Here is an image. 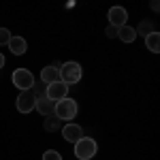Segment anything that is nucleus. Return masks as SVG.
Masks as SVG:
<instances>
[{"label": "nucleus", "mask_w": 160, "mask_h": 160, "mask_svg": "<svg viewBox=\"0 0 160 160\" xmlns=\"http://www.w3.org/2000/svg\"><path fill=\"white\" fill-rule=\"evenodd\" d=\"M83 77V71H81V64L79 62H64L60 66V81L66 83V86H73V83H79Z\"/></svg>", "instance_id": "obj_1"}, {"label": "nucleus", "mask_w": 160, "mask_h": 160, "mask_svg": "<svg viewBox=\"0 0 160 160\" xmlns=\"http://www.w3.org/2000/svg\"><path fill=\"white\" fill-rule=\"evenodd\" d=\"M77 111H79V105H77V100L73 98H62L60 102H56V111H53V115L60 120V122H68V120H73L75 115H77Z\"/></svg>", "instance_id": "obj_2"}, {"label": "nucleus", "mask_w": 160, "mask_h": 160, "mask_svg": "<svg viewBox=\"0 0 160 160\" xmlns=\"http://www.w3.org/2000/svg\"><path fill=\"white\" fill-rule=\"evenodd\" d=\"M96 152H98V145H96V141L94 139H90V137H81L77 143H75V156L79 160H90L96 156Z\"/></svg>", "instance_id": "obj_3"}, {"label": "nucleus", "mask_w": 160, "mask_h": 160, "mask_svg": "<svg viewBox=\"0 0 160 160\" xmlns=\"http://www.w3.org/2000/svg\"><path fill=\"white\" fill-rule=\"evenodd\" d=\"M11 79H13V86L19 88L22 92L24 90H32V86H34V75L30 73L28 68H15Z\"/></svg>", "instance_id": "obj_4"}, {"label": "nucleus", "mask_w": 160, "mask_h": 160, "mask_svg": "<svg viewBox=\"0 0 160 160\" xmlns=\"http://www.w3.org/2000/svg\"><path fill=\"white\" fill-rule=\"evenodd\" d=\"M34 107H37V96H34V92H32V90L19 92V96H17V111H19V113H30Z\"/></svg>", "instance_id": "obj_5"}, {"label": "nucleus", "mask_w": 160, "mask_h": 160, "mask_svg": "<svg viewBox=\"0 0 160 160\" xmlns=\"http://www.w3.org/2000/svg\"><path fill=\"white\" fill-rule=\"evenodd\" d=\"M45 96H47L49 100H53V102H60L62 98H66V96H68V86H66V83H62V81H56V83L47 86Z\"/></svg>", "instance_id": "obj_6"}, {"label": "nucleus", "mask_w": 160, "mask_h": 160, "mask_svg": "<svg viewBox=\"0 0 160 160\" xmlns=\"http://www.w3.org/2000/svg\"><path fill=\"white\" fill-rule=\"evenodd\" d=\"M107 17H109V26H115V28H122L128 22V13L124 7H111Z\"/></svg>", "instance_id": "obj_7"}, {"label": "nucleus", "mask_w": 160, "mask_h": 160, "mask_svg": "<svg viewBox=\"0 0 160 160\" xmlns=\"http://www.w3.org/2000/svg\"><path fill=\"white\" fill-rule=\"evenodd\" d=\"M62 135L64 139L68 141V143H77L81 137H83V128L79 126V124H64V128H62Z\"/></svg>", "instance_id": "obj_8"}, {"label": "nucleus", "mask_w": 160, "mask_h": 160, "mask_svg": "<svg viewBox=\"0 0 160 160\" xmlns=\"http://www.w3.org/2000/svg\"><path fill=\"white\" fill-rule=\"evenodd\" d=\"M41 81H43L45 86H51V83L60 81V68H58V66H45V68L41 71Z\"/></svg>", "instance_id": "obj_9"}, {"label": "nucleus", "mask_w": 160, "mask_h": 160, "mask_svg": "<svg viewBox=\"0 0 160 160\" xmlns=\"http://www.w3.org/2000/svg\"><path fill=\"white\" fill-rule=\"evenodd\" d=\"M34 109H38V113L41 115H53V111H56V102L53 100H49L47 96H38L37 98V107Z\"/></svg>", "instance_id": "obj_10"}, {"label": "nucleus", "mask_w": 160, "mask_h": 160, "mask_svg": "<svg viewBox=\"0 0 160 160\" xmlns=\"http://www.w3.org/2000/svg\"><path fill=\"white\" fill-rule=\"evenodd\" d=\"M9 49H11V53H15V56H24L26 49H28V43H26L24 37H11Z\"/></svg>", "instance_id": "obj_11"}, {"label": "nucleus", "mask_w": 160, "mask_h": 160, "mask_svg": "<svg viewBox=\"0 0 160 160\" xmlns=\"http://www.w3.org/2000/svg\"><path fill=\"white\" fill-rule=\"evenodd\" d=\"M145 47H148L152 53H158L160 51V34L154 30V32H149L148 37H145Z\"/></svg>", "instance_id": "obj_12"}, {"label": "nucleus", "mask_w": 160, "mask_h": 160, "mask_svg": "<svg viewBox=\"0 0 160 160\" xmlns=\"http://www.w3.org/2000/svg\"><path fill=\"white\" fill-rule=\"evenodd\" d=\"M118 37L122 38L124 43H132V41H135L137 38V32H135V28H132V26H122V28H118Z\"/></svg>", "instance_id": "obj_13"}, {"label": "nucleus", "mask_w": 160, "mask_h": 160, "mask_svg": "<svg viewBox=\"0 0 160 160\" xmlns=\"http://www.w3.org/2000/svg\"><path fill=\"white\" fill-rule=\"evenodd\" d=\"M60 126H62V122L56 118V115H47V118H45V130L53 132V130H58Z\"/></svg>", "instance_id": "obj_14"}, {"label": "nucleus", "mask_w": 160, "mask_h": 160, "mask_svg": "<svg viewBox=\"0 0 160 160\" xmlns=\"http://www.w3.org/2000/svg\"><path fill=\"white\" fill-rule=\"evenodd\" d=\"M137 34H143V37H148L149 32H154V24L152 22H141V26L139 28H135Z\"/></svg>", "instance_id": "obj_15"}, {"label": "nucleus", "mask_w": 160, "mask_h": 160, "mask_svg": "<svg viewBox=\"0 0 160 160\" xmlns=\"http://www.w3.org/2000/svg\"><path fill=\"white\" fill-rule=\"evenodd\" d=\"M45 90H47V86L43 83V81H37L34 79V86H32V92H34V96H45Z\"/></svg>", "instance_id": "obj_16"}, {"label": "nucleus", "mask_w": 160, "mask_h": 160, "mask_svg": "<svg viewBox=\"0 0 160 160\" xmlns=\"http://www.w3.org/2000/svg\"><path fill=\"white\" fill-rule=\"evenodd\" d=\"M43 160H62V154H58L56 149H47L43 154Z\"/></svg>", "instance_id": "obj_17"}, {"label": "nucleus", "mask_w": 160, "mask_h": 160, "mask_svg": "<svg viewBox=\"0 0 160 160\" xmlns=\"http://www.w3.org/2000/svg\"><path fill=\"white\" fill-rule=\"evenodd\" d=\"M9 41H11V32L7 28H0V45H9Z\"/></svg>", "instance_id": "obj_18"}, {"label": "nucleus", "mask_w": 160, "mask_h": 160, "mask_svg": "<svg viewBox=\"0 0 160 160\" xmlns=\"http://www.w3.org/2000/svg\"><path fill=\"white\" fill-rule=\"evenodd\" d=\"M105 34H107L109 38L118 37V28H115V26H107V30H105Z\"/></svg>", "instance_id": "obj_19"}, {"label": "nucleus", "mask_w": 160, "mask_h": 160, "mask_svg": "<svg viewBox=\"0 0 160 160\" xmlns=\"http://www.w3.org/2000/svg\"><path fill=\"white\" fill-rule=\"evenodd\" d=\"M2 66H4V56L0 53V68H2Z\"/></svg>", "instance_id": "obj_20"}]
</instances>
